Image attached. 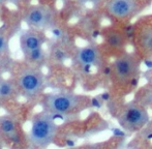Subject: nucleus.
Here are the masks:
<instances>
[{"label":"nucleus","mask_w":152,"mask_h":149,"mask_svg":"<svg viewBox=\"0 0 152 149\" xmlns=\"http://www.w3.org/2000/svg\"><path fill=\"white\" fill-rule=\"evenodd\" d=\"M57 125L55 117L51 113L44 112L35 115L32 119L29 142L34 147H48L57 134Z\"/></svg>","instance_id":"obj_1"},{"label":"nucleus","mask_w":152,"mask_h":149,"mask_svg":"<svg viewBox=\"0 0 152 149\" xmlns=\"http://www.w3.org/2000/svg\"><path fill=\"white\" fill-rule=\"evenodd\" d=\"M150 121L146 107L139 102H132L123 107L118 115V122L127 131H138Z\"/></svg>","instance_id":"obj_2"},{"label":"nucleus","mask_w":152,"mask_h":149,"mask_svg":"<svg viewBox=\"0 0 152 149\" xmlns=\"http://www.w3.org/2000/svg\"><path fill=\"white\" fill-rule=\"evenodd\" d=\"M83 101L82 96L72 93H55L45 99V107L51 114H63L76 110Z\"/></svg>","instance_id":"obj_3"},{"label":"nucleus","mask_w":152,"mask_h":149,"mask_svg":"<svg viewBox=\"0 0 152 149\" xmlns=\"http://www.w3.org/2000/svg\"><path fill=\"white\" fill-rule=\"evenodd\" d=\"M140 67V61L132 54H122L115 60L113 69L114 74L119 82L126 83L136 77Z\"/></svg>","instance_id":"obj_4"},{"label":"nucleus","mask_w":152,"mask_h":149,"mask_svg":"<svg viewBox=\"0 0 152 149\" xmlns=\"http://www.w3.org/2000/svg\"><path fill=\"white\" fill-rule=\"evenodd\" d=\"M19 86L21 90L28 96L36 95L42 91L45 86L44 74L37 69H24L19 77Z\"/></svg>","instance_id":"obj_5"},{"label":"nucleus","mask_w":152,"mask_h":149,"mask_svg":"<svg viewBox=\"0 0 152 149\" xmlns=\"http://www.w3.org/2000/svg\"><path fill=\"white\" fill-rule=\"evenodd\" d=\"M25 23L34 29H44L53 23L52 10L45 5H33L25 15Z\"/></svg>","instance_id":"obj_6"},{"label":"nucleus","mask_w":152,"mask_h":149,"mask_svg":"<svg viewBox=\"0 0 152 149\" xmlns=\"http://www.w3.org/2000/svg\"><path fill=\"white\" fill-rule=\"evenodd\" d=\"M138 0H109L107 5L108 12L119 19L132 16L138 10Z\"/></svg>","instance_id":"obj_7"},{"label":"nucleus","mask_w":152,"mask_h":149,"mask_svg":"<svg viewBox=\"0 0 152 149\" xmlns=\"http://www.w3.org/2000/svg\"><path fill=\"white\" fill-rule=\"evenodd\" d=\"M76 59L80 64L85 66L100 64L99 52L94 47H84L80 49L76 55Z\"/></svg>","instance_id":"obj_8"},{"label":"nucleus","mask_w":152,"mask_h":149,"mask_svg":"<svg viewBox=\"0 0 152 149\" xmlns=\"http://www.w3.org/2000/svg\"><path fill=\"white\" fill-rule=\"evenodd\" d=\"M42 44H44V38L34 31H26L21 35L20 45L24 54L33 49L42 47Z\"/></svg>","instance_id":"obj_9"},{"label":"nucleus","mask_w":152,"mask_h":149,"mask_svg":"<svg viewBox=\"0 0 152 149\" xmlns=\"http://www.w3.org/2000/svg\"><path fill=\"white\" fill-rule=\"evenodd\" d=\"M0 129L2 133L7 136L14 142H19L18 135L16 133V123L10 117H2L0 119Z\"/></svg>","instance_id":"obj_10"},{"label":"nucleus","mask_w":152,"mask_h":149,"mask_svg":"<svg viewBox=\"0 0 152 149\" xmlns=\"http://www.w3.org/2000/svg\"><path fill=\"white\" fill-rule=\"evenodd\" d=\"M141 44L145 51L152 54V27H147L141 33Z\"/></svg>","instance_id":"obj_11"},{"label":"nucleus","mask_w":152,"mask_h":149,"mask_svg":"<svg viewBox=\"0 0 152 149\" xmlns=\"http://www.w3.org/2000/svg\"><path fill=\"white\" fill-rule=\"evenodd\" d=\"M109 45L111 47H114V48H119L123 45L124 42V38L122 37V34H120V32H117V31H110L107 37Z\"/></svg>","instance_id":"obj_12"},{"label":"nucleus","mask_w":152,"mask_h":149,"mask_svg":"<svg viewBox=\"0 0 152 149\" xmlns=\"http://www.w3.org/2000/svg\"><path fill=\"white\" fill-rule=\"evenodd\" d=\"M15 86L7 80H0V97H8L14 93Z\"/></svg>","instance_id":"obj_13"},{"label":"nucleus","mask_w":152,"mask_h":149,"mask_svg":"<svg viewBox=\"0 0 152 149\" xmlns=\"http://www.w3.org/2000/svg\"><path fill=\"white\" fill-rule=\"evenodd\" d=\"M138 102L145 107L152 108V84L149 87H147L145 90H143V92L140 95V99Z\"/></svg>","instance_id":"obj_14"},{"label":"nucleus","mask_w":152,"mask_h":149,"mask_svg":"<svg viewBox=\"0 0 152 149\" xmlns=\"http://www.w3.org/2000/svg\"><path fill=\"white\" fill-rule=\"evenodd\" d=\"M27 57L28 59L32 62H39L44 59V56H45V53H44V49L42 47H39V48H36V49H33V50L29 51L28 53H26Z\"/></svg>","instance_id":"obj_15"},{"label":"nucleus","mask_w":152,"mask_h":149,"mask_svg":"<svg viewBox=\"0 0 152 149\" xmlns=\"http://www.w3.org/2000/svg\"><path fill=\"white\" fill-rule=\"evenodd\" d=\"M7 50V38L3 31H0V54H3Z\"/></svg>","instance_id":"obj_16"},{"label":"nucleus","mask_w":152,"mask_h":149,"mask_svg":"<svg viewBox=\"0 0 152 149\" xmlns=\"http://www.w3.org/2000/svg\"><path fill=\"white\" fill-rule=\"evenodd\" d=\"M145 78L147 79V81H149L150 83H152V67L147 72V73H145Z\"/></svg>","instance_id":"obj_17"},{"label":"nucleus","mask_w":152,"mask_h":149,"mask_svg":"<svg viewBox=\"0 0 152 149\" xmlns=\"http://www.w3.org/2000/svg\"><path fill=\"white\" fill-rule=\"evenodd\" d=\"M79 1L81 2V3H98V2H100L102 0H79Z\"/></svg>","instance_id":"obj_18"},{"label":"nucleus","mask_w":152,"mask_h":149,"mask_svg":"<svg viewBox=\"0 0 152 149\" xmlns=\"http://www.w3.org/2000/svg\"><path fill=\"white\" fill-rule=\"evenodd\" d=\"M53 34L56 35V37H58V35H60V31L59 30H53Z\"/></svg>","instance_id":"obj_19"},{"label":"nucleus","mask_w":152,"mask_h":149,"mask_svg":"<svg viewBox=\"0 0 152 149\" xmlns=\"http://www.w3.org/2000/svg\"><path fill=\"white\" fill-rule=\"evenodd\" d=\"M7 1L12 2V3H18V2H20L21 0H7Z\"/></svg>","instance_id":"obj_20"},{"label":"nucleus","mask_w":152,"mask_h":149,"mask_svg":"<svg viewBox=\"0 0 152 149\" xmlns=\"http://www.w3.org/2000/svg\"><path fill=\"white\" fill-rule=\"evenodd\" d=\"M4 1V0H0V5H1V4H2V2H3Z\"/></svg>","instance_id":"obj_21"},{"label":"nucleus","mask_w":152,"mask_h":149,"mask_svg":"<svg viewBox=\"0 0 152 149\" xmlns=\"http://www.w3.org/2000/svg\"><path fill=\"white\" fill-rule=\"evenodd\" d=\"M151 131H152V126H151Z\"/></svg>","instance_id":"obj_22"}]
</instances>
